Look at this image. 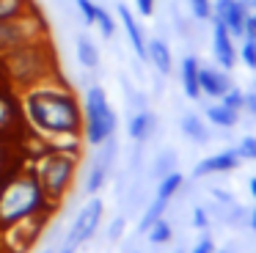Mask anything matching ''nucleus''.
I'll list each match as a JSON object with an SVG mask.
<instances>
[{"label": "nucleus", "mask_w": 256, "mask_h": 253, "mask_svg": "<svg viewBox=\"0 0 256 253\" xmlns=\"http://www.w3.org/2000/svg\"><path fill=\"white\" fill-rule=\"evenodd\" d=\"M135 6H138V14L140 16H152V14H154V0H135Z\"/></svg>", "instance_id": "nucleus-33"}, {"label": "nucleus", "mask_w": 256, "mask_h": 253, "mask_svg": "<svg viewBox=\"0 0 256 253\" xmlns=\"http://www.w3.org/2000/svg\"><path fill=\"white\" fill-rule=\"evenodd\" d=\"M80 102H83V143L96 148L105 138L116 135V113L102 86H91Z\"/></svg>", "instance_id": "nucleus-5"}, {"label": "nucleus", "mask_w": 256, "mask_h": 253, "mask_svg": "<svg viewBox=\"0 0 256 253\" xmlns=\"http://www.w3.org/2000/svg\"><path fill=\"white\" fill-rule=\"evenodd\" d=\"M198 58L196 55H184L182 58V66H179V77H182V86H184V94L190 99H198L201 96V88H198Z\"/></svg>", "instance_id": "nucleus-15"}, {"label": "nucleus", "mask_w": 256, "mask_h": 253, "mask_svg": "<svg viewBox=\"0 0 256 253\" xmlns=\"http://www.w3.org/2000/svg\"><path fill=\"white\" fill-rule=\"evenodd\" d=\"M242 110H248L250 116H256V88L245 94V108H242Z\"/></svg>", "instance_id": "nucleus-35"}, {"label": "nucleus", "mask_w": 256, "mask_h": 253, "mask_svg": "<svg viewBox=\"0 0 256 253\" xmlns=\"http://www.w3.org/2000/svg\"><path fill=\"white\" fill-rule=\"evenodd\" d=\"M78 162H80V154L47 146L36 157V162L30 165V170L36 174L39 184L44 187L47 198L52 201V206H58L64 201V196H66V190L72 187L74 176H78Z\"/></svg>", "instance_id": "nucleus-4"}, {"label": "nucleus", "mask_w": 256, "mask_h": 253, "mask_svg": "<svg viewBox=\"0 0 256 253\" xmlns=\"http://www.w3.org/2000/svg\"><path fill=\"white\" fill-rule=\"evenodd\" d=\"M215 253H232V250H218V248H215Z\"/></svg>", "instance_id": "nucleus-40"}, {"label": "nucleus", "mask_w": 256, "mask_h": 253, "mask_svg": "<svg viewBox=\"0 0 256 253\" xmlns=\"http://www.w3.org/2000/svg\"><path fill=\"white\" fill-rule=\"evenodd\" d=\"M74 3H78V8H80V14H83L86 25H94V22H96V8H100V6H96L94 0H74Z\"/></svg>", "instance_id": "nucleus-27"}, {"label": "nucleus", "mask_w": 256, "mask_h": 253, "mask_svg": "<svg viewBox=\"0 0 256 253\" xmlns=\"http://www.w3.org/2000/svg\"><path fill=\"white\" fill-rule=\"evenodd\" d=\"M237 152L242 160H256V138L254 135H245L242 140L237 143Z\"/></svg>", "instance_id": "nucleus-28"}, {"label": "nucleus", "mask_w": 256, "mask_h": 253, "mask_svg": "<svg viewBox=\"0 0 256 253\" xmlns=\"http://www.w3.org/2000/svg\"><path fill=\"white\" fill-rule=\"evenodd\" d=\"M212 196H215V201H220V204H226V206H234V198L228 196L226 190H212Z\"/></svg>", "instance_id": "nucleus-36"}, {"label": "nucleus", "mask_w": 256, "mask_h": 253, "mask_svg": "<svg viewBox=\"0 0 256 253\" xmlns=\"http://www.w3.org/2000/svg\"><path fill=\"white\" fill-rule=\"evenodd\" d=\"M245 14V36L256 38V0H240Z\"/></svg>", "instance_id": "nucleus-23"}, {"label": "nucleus", "mask_w": 256, "mask_h": 253, "mask_svg": "<svg viewBox=\"0 0 256 253\" xmlns=\"http://www.w3.org/2000/svg\"><path fill=\"white\" fill-rule=\"evenodd\" d=\"M78 60L86 69H96L100 66V50L88 36H78Z\"/></svg>", "instance_id": "nucleus-19"}, {"label": "nucleus", "mask_w": 256, "mask_h": 253, "mask_svg": "<svg viewBox=\"0 0 256 253\" xmlns=\"http://www.w3.org/2000/svg\"><path fill=\"white\" fill-rule=\"evenodd\" d=\"M212 52H215L220 69H234L237 66V47H234V36L228 33V28L223 25V20L212 16Z\"/></svg>", "instance_id": "nucleus-9"}, {"label": "nucleus", "mask_w": 256, "mask_h": 253, "mask_svg": "<svg viewBox=\"0 0 256 253\" xmlns=\"http://www.w3.org/2000/svg\"><path fill=\"white\" fill-rule=\"evenodd\" d=\"M240 165H242V157H240L237 148H223V152L201 160L193 168V176L201 179V176H212V174H228V170H237Z\"/></svg>", "instance_id": "nucleus-10"}, {"label": "nucleus", "mask_w": 256, "mask_h": 253, "mask_svg": "<svg viewBox=\"0 0 256 253\" xmlns=\"http://www.w3.org/2000/svg\"><path fill=\"white\" fill-rule=\"evenodd\" d=\"M146 60H149L160 74H171V69H174L171 47H168L162 38H152V42H146Z\"/></svg>", "instance_id": "nucleus-14"}, {"label": "nucleus", "mask_w": 256, "mask_h": 253, "mask_svg": "<svg viewBox=\"0 0 256 253\" xmlns=\"http://www.w3.org/2000/svg\"><path fill=\"white\" fill-rule=\"evenodd\" d=\"M193 228H201V231L210 228V214H206L204 206H196L193 209Z\"/></svg>", "instance_id": "nucleus-31"}, {"label": "nucleus", "mask_w": 256, "mask_h": 253, "mask_svg": "<svg viewBox=\"0 0 256 253\" xmlns=\"http://www.w3.org/2000/svg\"><path fill=\"white\" fill-rule=\"evenodd\" d=\"M198 88L206 96L220 99L223 94L232 88V80H228L226 69H215V66H198Z\"/></svg>", "instance_id": "nucleus-11"}, {"label": "nucleus", "mask_w": 256, "mask_h": 253, "mask_svg": "<svg viewBox=\"0 0 256 253\" xmlns=\"http://www.w3.org/2000/svg\"><path fill=\"white\" fill-rule=\"evenodd\" d=\"M0 69H3V60H0Z\"/></svg>", "instance_id": "nucleus-42"}, {"label": "nucleus", "mask_w": 256, "mask_h": 253, "mask_svg": "<svg viewBox=\"0 0 256 253\" xmlns=\"http://www.w3.org/2000/svg\"><path fill=\"white\" fill-rule=\"evenodd\" d=\"M237 58H242V64L256 72V38L242 36V47L237 50Z\"/></svg>", "instance_id": "nucleus-24"}, {"label": "nucleus", "mask_w": 256, "mask_h": 253, "mask_svg": "<svg viewBox=\"0 0 256 253\" xmlns=\"http://www.w3.org/2000/svg\"><path fill=\"white\" fill-rule=\"evenodd\" d=\"M190 8L198 20H210L212 16V0H190Z\"/></svg>", "instance_id": "nucleus-29"}, {"label": "nucleus", "mask_w": 256, "mask_h": 253, "mask_svg": "<svg viewBox=\"0 0 256 253\" xmlns=\"http://www.w3.org/2000/svg\"><path fill=\"white\" fill-rule=\"evenodd\" d=\"M171 170H176V160H174V154H166V157H160L154 162V174L157 176H166V174H171Z\"/></svg>", "instance_id": "nucleus-30"}, {"label": "nucleus", "mask_w": 256, "mask_h": 253, "mask_svg": "<svg viewBox=\"0 0 256 253\" xmlns=\"http://www.w3.org/2000/svg\"><path fill=\"white\" fill-rule=\"evenodd\" d=\"M0 60H3V69H6L8 80L20 91L56 74V58H52V50L47 44V38L22 44L17 50H8V52L0 55Z\"/></svg>", "instance_id": "nucleus-3"}, {"label": "nucleus", "mask_w": 256, "mask_h": 253, "mask_svg": "<svg viewBox=\"0 0 256 253\" xmlns=\"http://www.w3.org/2000/svg\"><path fill=\"white\" fill-rule=\"evenodd\" d=\"M182 132L190 138V140H196V143H206V140H210L206 124H204V118H201L198 113H188V116H182Z\"/></svg>", "instance_id": "nucleus-18"}, {"label": "nucleus", "mask_w": 256, "mask_h": 253, "mask_svg": "<svg viewBox=\"0 0 256 253\" xmlns=\"http://www.w3.org/2000/svg\"><path fill=\"white\" fill-rule=\"evenodd\" d=\"M190 253H215V240H212L210 234H204V236H201V240L193 245V250H190Z\"/></svg>", "instance_id": "nucleus-32"}, {"label": "nucleus", "mask_w": 256, "mask_h": 253, "mask_svg": "<svg viewBox=\"0 0 256 253\" xmlns=\"http://www.w3.org/2000/svg\"><path fill=\"white\" fill-rule=\"evenodd\" d=\"M248 190H250V196H254V201H256V176L250 179V184H248Z\"/></svg>", "instance_id": "nucleus-38"}, {"label": "nucleus", "mask_w": 256, "mask_h": 253, "mask_svg": "<svg viewBox=\"0 0 256 253\" xmlns=\"http://www.w3.org/2000/svg\"><path fill=\"white\" fill-rule=\"evenodd\" d=\"M34 11V3L30 0H0V22L14 20V16H22Z\"/></svg>", "instance_id": "nucleus-20"}, {"label": "nucleus", "mask_w": 256, "mask_h": 253, "mask_svg": "<svg viewBox=\"0 0 256 253\" xmlns=\"http://www.w3.org/2000/svg\"><path fill=\"white\" fill-rule=\"evenodd\" d=\"M254 88H256V80H254Z\"/></svg>", "instance_id": "nucleus-43"}, {"label": "nucleus", "mask_w": 256, "mask_h": 253, "mask_svg": "<svg viewBox=\"0 0 256 253\" xmlns=\"http://www.w3.org/2000/svg\"><path fill=\"white\" fill-rule=\"evenodd\" d=\"M182 184H184V176L179 174V170H171V174L160 176V184H157V190H154V198L162 201V204H171L174 196L182 190Z\"/></svg>", "instance_id": "nucleus-16"}, {"label": "nucleus", "mask_w": 256, "mask_h": 253, "mask_svg": "<svg viewBox=\"0 0 256 253\" xmlns=\"http://www.w3.org/2000/svg\"><path fill=\"white\" fill-rule=\"evenodd\" d=\"M204 116H206V121H210V124H215V126H223V130H228V126H234V124L240 121V113H237V110L226 108L223 102H218V104H210Z\"/></svg>", "instance_id": "nucleus-17"}, {"label": "nucleus", "mask_w": 256, "mask_h": 253, "mask_svg": "<svg viewBox=\"0 0 256 253\" xmlns=\"http://www.w3.org/2000/svg\"><path fill=\"white\" fill-rule=\"evenodd\" d=\"M220 102L226 104V108H232V110H237V113H242V108H245V91H240V88H228L226 94L220 96Z\"/></svg>", "instance_id": "nucleus-26"}, {"label": "nucleus", "mask_w": 256, "mask_h": 253, "mask_svg": "<svg viewBox=\"0 0 256 253\" xmlns=\"http://www.w3.org/2000/svg\"><path fill=\"white\" fill-rule=\"evenodd\" d=\"M52 209L56 206L30 168L12 174L6 182H0V228L39 223Z\"/></svg>", "instance_id": "nucleus-2"}, {"label": "nucleus", "mask_w": 256, "mask_h": 253, "mask_svg": "<svg viewBox=\"0 0 256 253\" xmlns=\"http://www.w3.org/2000/svg\"><path fill=\"white\" fill-rule=\"evenodd\" d=\"M96 28H100V33L105 38H110L113 33H116V20L110 16V11H105V8H96V22H94Z\"/></svg>", "instance_id": "nucleus-25"}, {"label": "nucleus", "mask_w": 256, "mask_h": 253, "mask_svg": "<svg viewBox=\"0 0 256 253\" xmlns=\"http://www.w3.org/2000/svg\"><path fill=\"white\" fill-rule=\"evenodd\" d=\"M118 20H122L124 33H127V38H130V44H132L135 55L146 60V38H144V30H140L138 20L132 16V11H130L127 6H118Z\"/></svg>", "instance_id": "nucleus-13"}, {"label": "nucleus", "mask_w": 256, "mask_h": 253, "mask_svg": "<svg viewBox=\"0 0 256 253\" xmlns=\"http://www.w3.org/2000/svg\"><path fill=\"white\" fill-rule=\"evenodd\" d=\"M96 148H100V154H96V160H94V165H91L88 176H86V192H91V196H96V192L105 187V182H108L113 157H116V135L105 138Z\"/></svg>", "instance_id": "nucleus-8"}, {"label": "nucleus", "mask_w": 256, "mask_h": 253, "mask_svg": "<svg viewBox=\"0 0 256 253\" xmlns=\"http://www.w3.org/2000/svg\"><path fill=\"white\" fill-rule=\"evenodd\" d=\"M47 38V25L42 22V16L34 11L22 16H14V20H6L0 22V55L8 52V50H17L22 44H30V42H42Z\"/></svg>", "instance_id": "nucleus-6"}, {"label": "nucleus", "mask_w": 256, "mask_h": 253, "mask_svg": "<svg viewBox=\"0 0 256 253\" xmlns=\"http://www.w3.org/2000/svg\"><path fill=\"white\" fill-rule=\"evenodd\" d=\"M102 212H105V204H102V198H96V196L88 198V204L80 209L78 218H74L72 226H69L64 245H69V248H74V250H78V248L83 245L86 240H91V236H94V231L100 228Z\"/></svg>", "instance_id": "nucleus-7"}, {"label": "nucleus", "mask_w": 256, "mask_h": 253, "mask_svg": "<svg viewBox=\"0 0 256 253\" xmlns=\"http://www.w3.org/2000/svg\"><path fill=\"white\" fill-rule=\"evenodd\" d=\"M166 206H168V204H162V201H157V198H154V201H152L149 206H146L144 218L138 220V228L146 234V231H149V226L154 223V220H160V218H162V212H166Z\"/></svg>", "instance_id": "nucleus-22"}, {"label": "nucleus", "mask_w": 256, "mask_h": 253, "mask_svg": "<svg viewBox=\"0 0 256 253\" xmlns=\"http://www.w3.org/2000/svg\"><path fill=\"white\" fill-rule=\"evenodd\" d=\"M122 231H124V218H116V220H113V226L108 228V240H118Z\"/></svg>", "instance_id": "nucleus-34"}, {"label": "nucleus", "mask_w": 256, "mask_h": 253, "mask_svg": "<svg viewBox=\"0 0 256 253\" xmlns=\"http://www.w3.org/2000/svg\"><path fill=\"white\" fill-rule=\"evenodd\" d=\"M58 253H74V248H69V245H61V250Z\"/></svg>", "instance_id": "nucleus-39"}, {"label": "nucleus", "mask_w": 256, "mask_h": 253, "mask_svg": "<svg viewBox=\"0 0 256 253\" xmlns=\"http://www.w3.org/2000/svg\"><path fill=\"white\" fill-rule=\"evenodd\" d=\"M20 110L28 126L47 143L80 154L83 143V102L58 74L39 80L20 91Z\"/></svg>", "instance_id": "nucleus-1"}, {"label": "nucleus", "mask_w": 256, "mask_h": 253, "mask_svg": "<svg viewBox=\"0 0 256 253\" xmlns=\"http://www.w3.org/2000/svg\"><path fill=\"white\" fill-rule=\"evenodd\" d=\"M146 236H149V242H152V245H166V242H171L174 228H171V223H168L166 218H160V220H154V223L149 226Z\"/></svg>", "instance_id": "nucleus-21"}, {"label": "nucleus", "mask_w": 256, "mask_h": 253, "mask_svg": "<svg viewBox=\"0 0 256 253\" xmlns=\"http://www.w3.org/2000/svg\"><path fill=\"white\" fill-rule=\"evenodd\" d=\"M154 130H157V116L152 113V110H138L135 116H130V124H127V135H130V140H135V143H144V140H149L152 135H154Z\"/></svg>", "instance_id": "nucleus-12"}, {"label": "nucleus", "mask_w": 256, "mask_h": 253, "mask_svg": "<svg viewBox=\"0 0 256 253\" xmlns=\"http://www.w3.org/2000/svg\"><path fill=\"white\" fill-rule=\"evenodd\" d=\"M0 165H3V152H0Z\"/></svg>", "instance_id": "nucleus-41"}, {"label": "nucleus", "mask_w": 256, "mask_h": 253, "mask_svg": "<svg viewBox=\"0 0 256 253\" xmlns=\"http://www.w3.org/2000/svg\"><path fill=\"white\" fill-rule=\"evenodd\" d=\"M248 226H250V228L256 231V206L250 209V214H248Z\"/></svg>", "instance_id": "nucleus-37"}]
</instances>
